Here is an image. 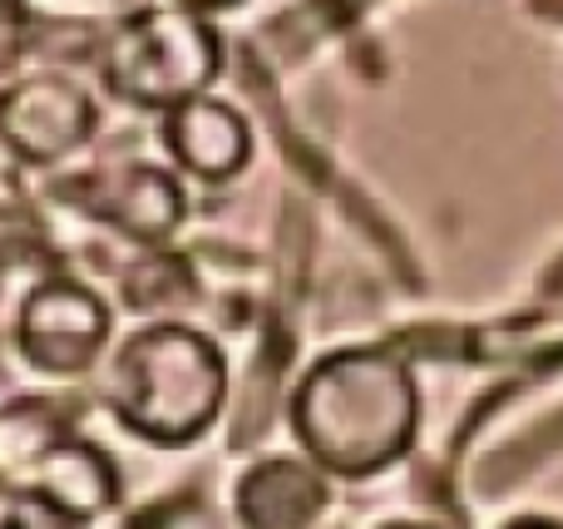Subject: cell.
Wrapping results in <instances>:
<instances>
[{
    "label": "cell",
    "instance_id": "cell-10",
    "mask_svg": "<svg viewBox=\"0 0 563 529\" xmlns=\"http://www.w3.org/2000/svg\"><path fill=\"white\" fill-rule=\"evenodd\" d=\"M0 529H69V515L40 491H5L0 485Z\"/></svg>",
    "mask_w": 563,
    "mask_h": 529
},
{
    "label": "cell",
    "instance_id": "cell-12",
    "mask_svg": "<svg viewBox=\"0 0 563 529\" xmlns=\"http://www.w3.org/2000/svg\"><path fill=\"white\" fill-rule=\"evenodd\" d=\"M509 529H563L554 520H519V525H509Z\"/></svg>",
    "mask_w": 563,
    "mask_h": 529
},
{
    "label": "cell",
    "instance_id": "cell-13",
    "mask_svg": "<svg viewBox=\"0 0 563 529\" xmlns=\"http://www.w3.org/2000/svg\"><path fill=\"white\" fill-rule=\"evenodd\" d=\"M390 529H426V525H390Z\"/></svg>",
    "mask_w": 563,
    "mask_h": 529
},
{
    "label": "cell",
    "instance_id": "cell-6",
    "mask_svg": "<svg viewBox=\"0 0 563 529\" xmlns=\"http://www.w3.org/2000/svg\"><path fill=\"white\" fill-rule=\"evenodd\" d=\"M164 144L174 148V158L188 174L208 178V184H223L253 154V134H247L243 114L223 99H188V104L168 109L164 114Z\"/></svg>",
    "mask_w": 563,
    "mask_h": 529
},
{
    "label": "cell",
    "instance_id": "cell-1",
    "mask_svg": "<svg viewBox=\"0 0 563 529\" xmlns=\"http://www.w3.org/2000/svg\"><path fill=\"white\" fill-rule=\"evenodd\" d=\"M416 376L386 346H346L307 372L291 396V426L331 475H376L416 441Z\"/></svg>",
    "mask_w": 563,
    "mask_h": 529
},
{
    "label": "cell",
    "instance_id": "cell-4",
    "mask_svg": "<svg viewBox=\"0 0 563 529\" xmlns=\"http://www.w3.org/2000/svg\"><path fill=\"white\" fill-rule=\"evenodd\" d=\"M15 342L40 372L49 376H75L99 356L109 342V307L99 302L89 287L79 283H40L25 297L15 322Z\"/></svg>",
    "mask_w": 563,
    "mask_h": 529
},
{
    "label": "cell",
    "instance_id": "cell-5",
    "mask_svg": "<svg viewBox=\"0 0 563 529\" xmlns=\"http://www.w3.org/2000/svg\"><path fill=\"white\" fill-rule=\"evenodd\" d=\"M0 134L30 164H55L95 134V99L65 75H30L0 95Z\"/></svg>",
    "mask_w": 563,
    "mask_h": 529
},
{
    "label": "cell",
    "instance_id": "cell-7",
    "mask_svg": "<svg viewBox=\"0 0 563 529\" xmlns=\"http://www.w3.org/2000/svg\"><path fill=\"white\" fill-rule=\"evenodd\" d=\"M327 475L307 461H257L238 481V520L247 529H307L327 510Z\"/></svg>",
    "mask_w": 563,
    "mask_h": 529
},
{
    "label": "cell",
    "instance_id": "cell-8",
    "mask_svg": "<svg viewBox=\"0 0 563 529\" xmlns=\"http://www.w3.org/2000/svg\"><path fill=\"white\" fill-rule=\"evenodd\" d=\"M99 213L109 223H119V233L139 238V243H164L178 228V218H184V188H178V178L168 168L129 164L124 174H114Z\"/></svg>",
    "mask_w": 563,
    "mask_h": 529
},
{
    "label": "cell",
    "instance_id": "cell-2",
    "mask_svg": "<svg viewBox=\"0 0 563 529\" xmlns=\"http://www.w3.org/2000/svg\"><path fill=\"white\" fill-rule=\"evenodd\" d=\"M223 352L184 322H158L129 337L104 376L109 411L154 445H188L203 436L223 406Z\"/></svg>",
    "mask_w": 563,
    "mask_h": 529
},
{
    "label": "cell",
    "instance_id": "cell-9",
    "mask_svg": "<svg viewBox=\"0 0 563 529\" xmlns=\"http://www.w3.org/2000/svg\"><path fill=\"white\" fill-rule=\"evenodd\" d=\"M119 481L109 471V461L85 441H55L40 451V495L59 505L69 520L79 515H99L109 510Z\"/></svg>",
    "mask_w": 563,
    "mask_h": 529
},
{
    "label": "cell",
    "instance_id": "cell-3",
    "mask_svg": "<svg viewBox=\"0 0 563 529\" xmlns=\"http://www.w3.org/2000/svg\"><path fill=\"white\" fill-rule=\"evenodd\" d=\"M223 45L213 25L184 5H148L119 20L104 49V79L124 104L134 109H168L198 99L218 79Z\"/></svg>",
    "mask_w": 563,
    "mask_h": 529
},
{
    "label": "cell",
    "instance_id": "cell-11",
    "mask_svg": "<svg viewBox=\"0 0 563 529\" xmlns=\"http://www.w3.org/2000/svg\"><path fill=\"white\" fill-rule=\"evenodd\" d=\"M174 5L194 10V15H213V10H228V5H238V0H174Z\"/></svg>",
    "mask_w": 563,
    "mask_h": 529
}]
</instances>
